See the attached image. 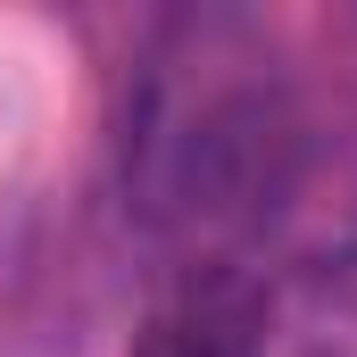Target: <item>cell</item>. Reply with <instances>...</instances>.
Masks as SVG:
<instances>
[{"instance_id":"1","label":"cell","mask_w":357,"mask_h":357,"mask_svg":"<svg viewBox=\"0 0 357 357\" xmlns=\"http://www.w3.org/2000/svg\"><path fill=\"white\" fill-rule=\"evenodd\" d=\"M316 183V125L250 50L191 42L142 116H133V191L158 233L191 241V258L258 266L250 250L307 199Z\"/></svg>"},{"instance_id":"2","label":"cell","mask_w":357,"mask_h":357,"mask_svg":"<svg viewBox=\"0 0 357 357\" xmlns=\"http://www.w3.org/2000/svg\"><path fill=\"white\" fill-rule=\"evenodd\" d=\"M250 357H357V250H316L258 274Z\"/></svg>"},{"instance_id":"3","label":"cell","mask_w":357,"mask_h":357,"mask_svg":"<svg viewBox=\"0 0 357 357\" xmlns=\"http://www.w3.org/2000/svg\"><path fill=\"white\" fill-rule=\"evenodd\" d=\"M258 274L266 266L191 258L158 291L150 324L133 333V357H250V341H258Z\"/></svg>"}]
</instances>
